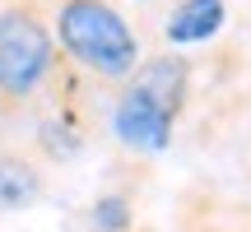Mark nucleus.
I'll use <instances>...</instances> for the list:
<instances>
[{"mask_svg":"<svg viewBox=\"0 0 251 232\" xmlns=\"http://www.w3.org/2000/svg\"><path fill=\"white\" fill-rule=\"evenodd\" d=\"M51 37L79 70L98 79H130L140 65V37L112 0H56Z\"/></svg>","mask_w":251,"mask_h":232,"instance_id":"nucleus-1","label":"nucleus"},{"mask_svg":"<svg viewBox=\"0 0 251 232\" xmlns=\"http://www.w3.org/2000/svg\"><path fill=\"white\" fill-rule=\"evenodd\" d=\"M56 70V37L37 5L14 0L0 9V93L33 98Z\"/></svg>","mask_w":251,"mask_h":232,"instance_id":"nucleus-2","label":"nucleus"},{"mask_svg":"<svg viewBox=\"0 0 251 232\" xmlns=\"http://www.w3.org/2000/svg\"><path fill=\"white\" fill-rule=\"evenodd\" d=\"M172 121H177V116H168L158 102L135 93L130 84H126V93L117 98V107H112V130H117V139L126 149H135V153H163L172 144Z\"/></svg>","mask_w":251,"mask_h":232,"instance_id":"nucleus-3","label":"nucleus"},{"mask_svg":"<svg viewBox=\"0 0 251 232\" xmlns=\"http://www.w3.org/2000/svg\"><path fill=\"white\" fill-rule=\"evenodd\" d=\"M130 89L144 93L149 102H158L168 116H181V107H186V89H191V70H186L181 56H153V61L135 65Z\"/></svg>","mask_w":251,"mask_h":232,"instance_id":"nucleus-4","label":"nucleus"},{"mask_svg":"<svg viewBox=\"0 0 251 232\" xmlns=\"http://www.w3.org/2000/svg\"><path fill=\"white\" fill-rule=\"evenodd\" d=\"M224 19H228L224 0H181L163 33H168L172 46H191V42H209L224 28Z\"/></svg>","mask_w":251,"mask_h":232,"instance_id":"nucleus-5","label":"nucleus"},{"mask_svg":"<svg viewBox=\"0 0 251 232\" xmlns=\"http://www.w3.org/2000/svg\"><path fill=\"white\" fill-rule=\"evenodd\" d=\"M42 195V172L24 153H0V209H24Z\"/></svg>","mask_w":251,"mask_h":232,"instance_id":"nucleus-6","label":"nucleus"},{"mask_svg":"<svg viewBox=\"0 0 251 232\" xmlns=\"http://www.w3.org/2000/svg\"><path fill=\"white\" fill-rule=\"evenodd\" d=\"M93 228H98V232H126V228H130V209H126V200L121 195L98 200V205H93Z\"/></svg>","mask_w":251,"mask_h":232,"instance_id":"nucleus-7","label":"nucleus"}]
</instances>
